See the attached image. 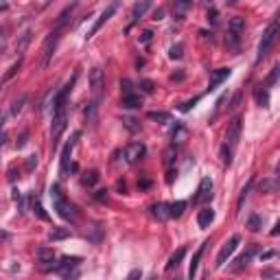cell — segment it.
Here are the masks:
<instances>
[{
  "mask_svg": "<svg viewBox=\"0 0 280 280\" xmlns=\"http://www.w3.org/2000/svg\"><path fill=\"white\" fill-rule=\"evenodd\" d=\"M276 79H278V64L274 66V68H271V75H269V81H267V83H269V85H274V83H276Z\"/></svg>",
  "mask_w": 280,
  "mask_h": 280,
  "instance_id": "f35d334b",
  "label": "cell"
},
{
  "mask_svg": "<svg viewBox=\"0 0 280 280\" xmlns=\"http://www.w3.org/2000/svg\"><path fill=\"white\" fill-rule=\"evenodd\" d=\"M140 105H143V99H140L138 95H127V97H123V108L134 110V108H140Z\"/></svg>",
  "mask_w": 280,
  "mask_h": 280,
  "instance_id": "603a6c76",
  "label": "cell"
},
{
  "mask_svg": "<svg viewBox=\"0 0 280 280\" xmlns=\"http://www.w3.org/2000/svg\"><path fill=\"white\" fill-rule=\"evenodd\" d=\"M68 237H70V230H66V228H53L49 235L51 241H62V239H68Z\"/></svg>",
  "mask_w": 280,
  "mask_h": 280,
  "instance_id": "d4e9b609",
  "label": "cell"
},
{
  "mask_svg": "<svg viewBox=\"0 0 280 280\" xmlns=\"http://www.w3.org/2000/svg\"><path fill=\"white\" fill-rule=\"evenodd\" d=\"M140 85H143V90H145V92H149V95L153 92V83H151V81H143Z\"/></svg>",
  "mask_w": 280,
  "mask_h": 280,
  "instance_id": "60d3db41",
  "label": "cell"
},
{
  "mask_svg": "<svg viewBox=\"0 0 280 280\" xmlns=\"http://www.w3.org/2000/svg\"><path fill=\"white\" fill-rule=\"evenodd\" d=\"M116 9H118V5H116V3H112V5H108V7H105V9H103V13H101V16H99V20L95 22V26H92V29L88 31V35H85V37H88V39H90V37H95V35H97V31L101 29V26H103V24L108 22V20H110V18L116 13Z\"/></svg>",
  "mask_w": 280,
  "mask_h": 280,
  "instance_id": "7c38bea8",
  "label": "cell"
},
{
  "mask_svg": "<svg viewBox=\"0 0 280 280\" xmlns=\"http://www.w3.org/2000/svg\"><path fill=\"white\" fill-rule=\"evenodd\" d=\"M212 221H215V210L212 208H202L197 212V225L199 228H210Z\"/></svg>",
  "mask_w": 280,
  "mask_h": 280,
  "instance_id": "2e32d148",
  "label": "cell"
},
{
  "mask_svg": "<svg viewBox=\"0 0 280 280\" xmlns=\"http://www.w3.org/2000/svg\"><path fill=\"white\" fill-rule=\"evenodd\" d=\"M184 208H186V202L169 204V217H171V219H179V217L184 215Z\"/></svg>",
  "mask_w": 280,
  "mask_h": 280,
  "instance_id": "7402d4cb",
  "label": "cell"
},
{
  "mask_svg": "<svg viewBox=\"0 0 280 280\" xmlns=\"http://www.w3.org/2000/svg\"><path fill=\"white\" fill-rule=\"evenodd\" d=\"M243 121H241V116H235L232 118V123L228 125V131H225V147H228L230 151H235L237 149V145H239V138H241V125Z\"/></svg>",
  "mask_w": 280,
  "mask_h": 280,
  "instance_id": "52a82bcc",
  "label": "cell"
},
{
  "mask_svg": "<svg viewBox=\"0 0 280 280\" xmlns=\"http://www.w3.org/2000/svg\"><path fill=\"white\" fill-rule=\"evenodd\" d=\"M254 99L261 108H269V92H267V85H256L254 88Z\"/></svg>",
  "mask_w": 280,
  "mask_h": 280,
  "instance_id": "e0dca14e",
  "label": "cell"
},
{
  "mask_svg": "<svg viewBox=\"0 0 280 280\" xmlns=\"http://www.w3.org/2000/svg\"><path fill=\"white\" fill-rule=\"evenodd\" d=\"M51 199H53V208L57 210V215L62 217L64 221H70V223L77 221L75 206H72L68 199H66V195L62 193V186H59V184H53L51 186Z\"/></svg>",
  "mask_w": 280,
  "mask_h": 280,
  "instance_id": "7a4b0ae2",
  "label": "cell"
},
{
  "mask_svg": "<svg viewBox=\"0 0 280 280\" xmlns=\"http://www.w3.org/2000/svg\"><path fill=\"white\" fill-rule=\"evenodd\" d=\"M72 9H75V5H70V7H66V11L59 16V22L55 24V29H53L49 33V37L44 39V46H42V68H46L51 62V57H53V53H55L57 49V42H59V37H62V31L66 29V22H68V16L72 13Z\"/></svg>",
  "mask_w": 280,
  "mask_h": 280,
  "instance_id": "6da1fadb",
  "label": "cell"
},
{
  "mask_svg": "<svg viewBox=\"0 0 280 280\" xmlns=\"http://www.w3.org/2000/svg\"><path fill=\"white\" fill-rule=\"evenodd\" d=\"M239 243H241V237L235 235V237H230V241H225V243L221 245V250H219V254H217V267H223L225 261H228V258L237 252Z\"/></svg>",
  "mask_w": 280,
  "mask_h": 280,
  "instance_id": "ba28073f",
  "label": "cell"
},
{
  "mask_svg": "<svg viewBox=\"0 0 280 280\" xmlns=\"http://www.w3.org/2000/svg\"><path fill=\"white\" fill-rule=\"evenodd\" d=\"M35 164H37V156H29V162H26V166H29V169H33Z\"/></svg>",
  "mask_w": 280,
  "mask_h": 280,
  "instance_id": "ee69618b",
  "label": "cell"
},
{
  "mask_svg": "<svg viewBox=\"0 0 280 280\" xmlns=\"http://www.w3.org/2000/svg\"><path fill=\"white\" fill-rule=\"evenodd\" d=\"M210 199H212V179L210 177H204L193 202H195V204H206V202H210Z\"/></svg>",
  "mask_w": 280,
  "mask_h": 280,
  "instance_id": "4fadbf2b",
  "label": "cell"
},
{
  "mask_svg": "<svg viewBox=\"0 0 280 280\" xmlns=\"http://www.w3.org/2000/svg\"><path fill=\"white\" fill-rule=\"evenodd\" d=\"M278 189L276 179H265V182H261V193H274Z\"/></svg>",
  "mask_w": 280,
  "mask_h": 280,
  "instance_id": "f546056e",
  "label": "cell"
},
{
  "mask_svg": "<svg viewBox=\"0 0 280 280\" xmlns=\"http://www.w3.org/2000/svg\"><path fill=\"white\" fill-rule=\"evenodd\" d=\"M151 35H153L151 31H145V33H143V44H149V42H151Z\"/></svg>",
  "mask_w": 280,
  "mask_h": 280,
  "instance_id": "7bdbcfd3",
  "label": "cell"
},
{
  "mask_svg": "<svg viewBox=\"0 0 280 280\" xmlns=\"http://www.w3.org/2000/svg\"><path fill=\"white\" fill-rule=\"evenodd\" d=\"M149 118H151V121H158V123H162V125H166V123H173L171 114H166V112H149Z\"/></svg>",
  "mask_w": 280,
  "mask_h": 280,
  "instance_id": "484cf974",
  "label": "cell"
},
{
  "mask_svg": "<svg viewBox=\"0 0 280 280\" xmlns=\"http://www.w3.org/2000/svg\"><path fill=\"white\" fill-rule=\"evenodd\" d=\"M252 186H254V179H250V182H248V184H245V186H243L241 195H239V204H237V208H239V210H241V208H243V202H245V199H248V195H250V191H252Z\"/></svg>",
  "mask_w": 280,
  "mask_h": 280,
  "instance_id": "4316f807",
  "label": "cell"
},
{
  "mask_svg": "<svg viewBox=\"0 0 280 280\" xmlns=\"http://www.w3.org/2000/svg\"><path fill=\"white\" fill-rule=\"evenodd\" d=\"M248 228H250L252 232H258V230H261V228H263L261 217H258V215H252V217L248 219Z\"/></svg>",
  "mask_w": 280,
  "mask_h": 280,
  "instance_id": "83f0119b",
  "label": "cell"
},
{
  "mask_svg": "<svg viewBox=\"0 0 280 280\" xmlns=\"http://www.w3.org/2000/svg\"><path fill=\"white\" fill-rule=\"evenodd\" d=\"M103 88H105L103 72L95 68L90 72V92H92V105H95V108H99V103H101V99H103Z\"/></svg>",
  "mask_w": 280,
  "mask_h": 280,
  "instance_id": "8992f818",
  "label": "cell"
},
{
  "mask_svg": "<svg viewBox=\"0 0 280 280\" xmlns=\"http://www.w3.org/2000/svg\"><path fill=\"white\" fill-rule=\"evenodd\" d=\"M37 267L42 271H53L57 267L55 263V252L49 250V248H39L37 250Z\"/></svg>",
  "mask_w": 280,
  "mask_h": 280,
  "instance_id": "30bf717a",
  "label": "cell"
},
{
  "mask_svg": "<svg viewBox=\"0 0 280 280\" xmlns=\"http://www.w3.org/2000/svg\"><path fill=\"white\" fill-rule=\"evenodd\" d=\"M127 280H143V274H140V269H131Z\"/></svg>",
  "mask_w": 280,
  "mask_h": 280,
  "instance_id": "ab89813d",
  "label": "cell"
},
{
  "mask_svg": "<svg viewBox=\"0 0 280 280\" xmlns=\"http://www.w3.org/2000/svg\"><path fill=\"white\" fill-rule=\"evenodd\" d=\"M239 103H241V92H237V95L232 97V101H230V110H237V108H239Z\"/></svg>",
  "mask_w": 280,
  "mask_h": 280,
  "instance_id": "8d00e7d4",
  "label": "cell"
},
{
  "mask_svg": "<svg viewBox=\"0 0 280 280\" xmlns=\"http://www.w3.org/2000/svg\"><path fill=\"white\" fill-rule=\"evenodd\" d=\"M33 212L42 219V221H49V215L44 212V208H42V204H39V199H33Z\"/></svg>",
  "mask_w": 280,
  "mask_h": 280,
  "instance_id": "f1b7e54d",
  "label": "cell"
},
{
  "mask_svg": "<svg viewBox=\"0 0 280 280\" xmlns=\"http://www.w3.org/2000/svg\"><path fill=\"white\" fill-rule=\"evenodd\" d=\"M29 42H31V29H26L22 35H20L18 42H16V53H24L26 46H29Z\"/></svg>",
  "mask_w": 280,
  "mask_h": 280,
  "instance_id": "cb8c5ba5",
  "label": "cell"
},
{
  "mask_svg": "<svg viewBox=\"0 0 280 280\" xmlns=\"http://www.w3.org/2000/svg\"><path fill=\"white\" fill-rule=\"evenodd\" d=\"M184 256H186V248H179V250L175 252V254H173V256L169 258V263H166V271H173V269H175L177 265L182 263V258H184Z\"/></svg>",
  "mask_w": 280,
  "mask_h": 280,
  "instance_id": "44dd1931",
  "label": "cell"
},
{
  "mask_svg": "<svg viewBox=\"0 0 280 280\" xmlns=\"http://www.w3.org/2000/svg\"><path fill=\"white\" fill-rule=\"evenodd\" d=\"M206 248H208V241L199 245V250L195 252V256H193V263H191V267H189V280H193V278L197 276V267H199V261H202V256H204Z\"/></svg>",
  "mask_w": 280,
  "mask_h": 280,
  "instance_id": "9a60e30c",
  "label": "cell"
},
{
  "mask_svg": "<svg viewBox=\"0 0 280 280\" xmlns=\"http://www.w3.org/2000/svg\"><path fill=\"white\" fill-rule=\"evenodd\" d=\"M254 252H256V248H250V250H248V254H243L241 258H237V263L232 265L230 269H232V271H241L243 267H248V263L252 261V256H254Z\"/></svg>",
  "mask_w": 280,
  "mask_h": 280,
  "instance_id": "d6986e66",
  "label": "cell"
},
{
  "mask_svg": "<svg viewBox=\"0 0 280 280\" xmlns=\"http://www.w3.org/2000/svg\"><path fill=\"white\" fill-rule=\"evenodd\" d=\"M175 280H177V278H175Z\"/></svg>",
  "mask_w": 280,
  "mask_h": 280,
  "instance_id": "f6af8a7d",
  "label": "cell"
},
{
  "mask_svg": "<svg viewBox=\"0 0 280 280\" xmlns=\"http://www.w3.org/2000/svg\"><path fill=\"white\" fill-rule=\"evenodd\" d=\"M99 202H103V199H108V191H97V195H95Z\"/></svg>",
  "mask_w": 280,
  "mask_h": 280,
  "instance_id": "b9f144b4",
  "label": "cell"
},
{
  "mask_svg": "<svg viewBox=\"0 0 280 280\" xmlns=\"http://www.w3.org/2000/svg\"><path fill=\"white\" fill-rule=\"evenodd\" d=\"M123 125H125V127H127L129 131H138L140 129V125H138V121H136V118H123Z\"/></svg>",
  "mask_w": 280,
  "mask_h": 280,
  "instance_id": "d6a6232c",
  "label": "cell"
},
{
  "mask_svg": "<svg viewBox=\"0 0 280 280\" xmlns=\"http://www.w3.org/2000/svg\"><path fill=\"white\" fill-rule=\"evenodd\" d=\"M204 280H206V278H204Z\"/></svg>",
  "mask_w": 280,
  "mask_h": 280,
  "instance_id": "bcb514c9",
  "label": "cell"
},
{
  "mask_svg": "<svg viewBox=\"0 0 280 280\" xmlns=\"http://www.w3.org/2000/svg\"><path fill=\"white\" fill-rule=\"evenodd\" d=\"M121 88H123V97L134 95V88H131V81H127V79H125V81L121 83Z\"/></svg>",
  "mask_w": 280,
  "mask_h": 280,
  "instance_id": "e575fe53",
  "label": "cell"
},
{
  "mask_svg": "<svg viewBox=\"0 0 280 280\" xmlns=\"http://www.w3.org/2000/svg\"><path fill=\"white\" fill-rule=\"evenodd\" d=\"M232 75V70L230 68H219V70H215L210 75V83H208V90H217L219 85H221L225 79H228Z\"/></svg>",
  "mask_w": 280,
  "mask_h": 280,
  "instance_id": "5bb4252c",
  "label": "cell"
},
{
  "mask_svg": "<svg viewBox=\"0 0 280 280\" xmlns=\"http://www.w3.org/2000/svg\"><path fill=\"white\" fill-rule=\"evenodd\" d=\"M151 215L158 219V221H166L169 217V204H153L151 206Z\"/></svg>",
  "mask_w": 280,
  "mask_h": 280,
  "instance_id": "ac0fdd59",
  "label": "cell"
},
{
  "mask_svg": "<svg viewBox=\"0 0 280 280\" xmlns=\"http://www.w3.org/2000/svg\"><path fill=\"white\" fill-rule=\"evenodd\" d=\"M79 263H81V258H77V256H62L55 271L66 280H77L79 278Z\"/></svg>",
  "mask_w": 280,
  "mask_h": 280,
  "instance_id": "277c9868",
  "label": "cell"
},
{
  "mask_svg": "<svg viewBox=\"0 0 280 280\" xmlns=\"http://www.w3.org/2000/svg\"><path fill=\"white\" fill-rule=\"evenodd\" d=\"M245 31V20L241 16L230 18L228 22V46L230 49H239V42H241V33Z\"/></svg>",
  "mask_w": 280,
  "mask_h": 280,
  "instance_id": "5b68a950",
  "label": "cell"
},
{
  "mask_svg": "<svg viewBox=\"0 0 280 280\" xmlns=\"http://www.w3.org/2000/svg\"><path fill=\"white\" fill-rule=\"evenodd\" d=\"M184 46L182 44H175V46H171V53H169V57L171 59H182V55H184Z\"/></svg>",
  "mask_w": 280,
  "mask_h": 280,
  "instance_id": "1f68e13d",
  "label": "cell"
},
{
  "mask_svg": "<svg viewBox=\"0 0 280 280\" xmlns=\"http://www.w3.org/2000/svg\"><path fill=\"white\" fill-rule=\"evenodd\" d=\"M189 7H191V3H177V5H175V13H177V18H182V13H184L186 9H189Z\"/></svg>",
  "mask_w": 280,
  "mask_h": 280,
  "instance_id": "d590c367",
  "label": "cell"
},
{
  "mask_svg": "<svg viewBox=\"0 0 280 280\" xmlns=\"http://www.w3.org/2000/svg\"><path fill=\"white\" fill-rule=\"evenodd\" d=\"M24 101H26V99H20V101H16V103H13V108H11V114H13V116H16L18 112L22 110V103H24Z\"/></svg>",
  "mask_w": 280,
  "mask_h": 280,
  "instance_id": "74e56055",
  "label": "cell"
},
{
  "mask_svg": "<svg viewBox=\"0 0 280 280\" xmlns=\"http://www.w3.org/2000/svg\"><path fill=\"white\" fill-rule=\"evenodd\" d=\"M147 9H151V3H147V0H145V3H136V5H134V9H131V24H134L136 20L143 18Z\"/></svg>",
  "mask_w": 280,
  "mask_h": 280,
  "instance_id": "ffe728a7",
  "label": "cell"
},
{
  "mask_svg": "<svg viewBox=\"0 0 280 280\" xmlns=\"http://www.w3.org/2000/svg\"><path fill=\"white\" fill-rule=\"evenodd\" d=\"M99 179V175H97V171H92V173H85V177L81 179V182L85 184V186H92Z\"/></svg>",
  "mask_w": 280,
  "mask_h": 280,
  "instance_id": "836d02e7",
  "label": "cell"
},
{
  "mask_svg": "<svg viewBox=\"0 0 280 280\" xmlns=\"http://www.w3.org/2000/svg\"><path fill=\"white\" fill-rule=\"evenodd\" d=\"M145 153H147V147L143 143H131V145H127L123 149V160L127 164H136V162H140V160L145 158Z\"/></svg>",
  "mask_w": 280,
  "mask_h": 280,
  "instance_id": "9c48e42d",
  "label": "cell"
},
{
  "mask_svg": "<svg viewBox=\"0 0 280 280\" xmlns=\"http://www.w3.org/2000/svg\"><path fill=\"white\" fill-rule=\"evenodd\" d=\"M77 138H79V134L72 136V140L64 147V151H62V162H59V175H62V177H66V175H68V171H70V156H72V149H75V140Z\"/></svg>",
  "mask_w": 280,
  "mask_h": 280,
  "instance_id": "8fae6325",
  "label": "cell"
},
{
  "mask_svg": "<svg viewBox=\"0 0 280 280\" xmlns=\"http://www.w3.org/2000/svg\"><path fill=\"white\" fill-rule=\"evenodd\" d=\"M278 33H280V20L276 18L267 29H265L263 37H261V44H258V53H256V62H263L265 57L269 55V51L274 49L276 39H278Z\"/></svg>",
  "mask_w": 280,
  "mask_h": 280,
  "instance_id": "3957f363",
  "label": "cell"
},
{
  "mask_svg": "<svg viewBox=\"0 0 280 280\" xmlns=\"http://www.w3.org/2000/svg\"><path fill=\"white\" fill-rule=\"evenodd\" d=\"M20 66H22V59H18V62H16V64H13V66H11V68H9V70H7V75L3 77V81H9V79H11V77H13V75H16V72L20 70Z\"/></svg>",
  "mask_w": 280,
  "mask_h": 280,
  "instance_id": "4dcf8cb0",
  "label": "cell"
}]
</instances>
